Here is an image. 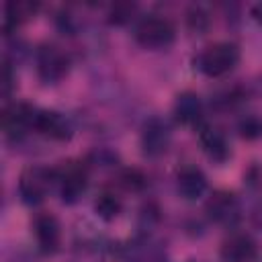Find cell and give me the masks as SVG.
Returning <instances> with one entry per match:
<instances>
[{"mask_svg": "<svg viewBox=\"0 0 262 262\" xmlns=\"http://www.w3.org/2000/svg\"><path fill=\"white\" fill-rule=\"evenodd\" d=\"M133 39L145 49H164L174 43L176 27L164 14H141L133 25Z\"/></svg>", "mask_w": 262, "mask_h": 262, "instance_id": "cell-1", "label": "cell"}, {"mask_svg": "<svg viewBox=\"0 0 262 262\" xmlns=\"http://www.w3.org/2000/svg\"><path fill=\"white\" fill-rule=\"evenodd\" d=\"M239 47L233 41H217L201 49V53L194 57V66L209 78H221L239 63Z\"/></svg>", "mask_w": 262, "mask_h": 262, "instance_id": "cell-2", "label": "cell"}, {"mask_svg": "<svg viewBox=\"0 0 262 262\" xmlns=\"http://www.w3.org/2000/svg\"><path fill=\"white\" fill-rule=\"evenodd\" d=\"M70 55L63 47H59L53 41H45L35 51V68L37 76L43 84H57L61 82L70 72Z\"/></svg>", "mask_w": 262, "mask_h": 262, "instance_id": "cell-3", "label": "cell"}, {"mask_svg": "<svg viewBox=\"0 0 262 262\" xmlns=\"http://www.w3.org/2000/svg\"><path fill=\"white\" fill-rule=\"evenodd\" d=\"M55 184V170L41 166V164H31L27 166L20 176H18V196L25 205H39L45 201L49 194L51 186Z\"/></svg>", "mask_w": 262, "mask_h": 262, "instance_id": "cell-4", "label": "cell"}, {"mask_svg": "<svg viewBox=\"0 0 262 262\" xmlns=\"http://www.w3.org/2000/svg\"><path fill=\"white\" fill-rule=\"evenodd\" d=\"M55 186L59 192L61 203L76 205L88 188V170L86 164L80 162H66L61 168L55 170Z\"/></svg>", "mask_w": 262, "mask_h": 262, "instance_id": "cell-5", "label": "cell"}, {"mask_svg": "<svg viewBox=\"0 0 262 262\" xmlns=\"http://www.w3.org/2000/svg\"><path fill=\"white\" fill-rule=\"evenodd\" d=\"M141 151L147 158H160L168 151L172 143V127L162 117H149L141 127Z\"/></svg>", "mask_w": 262, "mask_h": 262, "instance_id": "cell-6", "label": "cell"}, {"mask_svg": "<svg viewBox=\"0 0 262 262\" xmlns=\"http://www.w3.org/2000/svg\"><path fill=\"white\" fill-rule=\"evenodd\" d=\"M205 211L213 223L225 225V227H233L242 219V203L229 190H215L207 199Z\"/></svg>", "mask_w": 262, "mask_h": 262, "instance_id": "cell-7", "label": "cell"}, {"mask_svg": "<svg viewBox=\"0 0 262 262\" xmlns=\"http://www.w3.org/2000/svg\"><path fill=\"white\" fill-rule=\"evenodd\" d=\"M37 106L29 102H12L2 111V129L10 139H23L31 129H35Z\"/></svg>", "mask_w": 262, "mask_h": 262, "instance_id": "cell-8", "label": "cell"}, {"mask_svg": "<svg viewBox=\"0 0 262 262\" xmlns=\"http://www.w3.org/2000/svg\"><path fill=\"white\" fill-rule=\"evenodd\" d=\"M35 131L41 133V135H45L47 139H53V141H68L74 135V125L59 111H53V108H37Z\"/></svg>", "mask_w": 262, "mask_h": 262, "instance_id": "cell-9", "label": "cell"}, {"mask_svg": "<svg viewBox=\"0 0 262 262\" xmlns=\"http://www.w3.org/2000/svg\"><path fill=\"white\" fill-rule=\"evenodd\" d=\"M223 262H254L258 258V244L250 233H229L219 248Z\"/></svg>", "mask_w": 262, "mask_h": 262, "instance_id": "cell-10", "label": "cell"}, {"mask_svg": "<svg viewBox=\"0 0 262 262\" xmlns=\"http://www.w3.org/2000/svg\"><path fill=\"white\" fill-rule=\"evenodd\" d=\"M121 260L123 262H162L164 250L158 242L151 239L149 233H139L137 237L129 239L121 248Z\"/></svg>", "mask_w": 262, "mask_h": 262, "instance_id": "cell-11", "label": "cell"}, {"mask_svg": "<svg viewBox=\"0 0 262 262\" xmlns=\"http://www.w3.org/2000/svg\"><path fill=\"white\" fill-rule=\"evenodd\" d=\"M199 141H201L203 151L209 156V160H213L217 164H223V162L229 160V156H231L229 139L219 127L203 123L199 127Z\"/></svg>", "mask_w": 262, "mask_h": 262, "instance_id": "cell-12", "label": "cell"}, {"mask_svg": "<svg viewBox=\"0 0 262 262\" xmlns=\"http://www.w3.org/2000/svg\"><path fill=\"white\" fill-rule=\"evenodd\" d=\"M35 239L43 254H55L61 246V225L51 213H41L33 221Z\"/></svg>", "mask_w": 262, "mask_h": 262, "instance_id": "cell-13", "label": "cell"}, {"mask_svg": "<svg viewBox=\"0 0 262 262\" xmlns=\"http://www.w3.org/2000/svg\"><path fill=\"white\" fill-rule=\"evenodd\" d=\"M176 190L184 201H199L207 192V176L201 168L186 164L176 172Z\"/></svg>", "mask_w": 262, "mask_h": 262, "instance_id": "cell-14", "label": "cell"}, {"mask_svg": "<svg viewBox=\"0 0 262 262\" xmlns=\"http://www.w3.org/2000/svg\"><path fill=\"white\" fill-rule=\"evenodd\" d=\"M172 113H174V119L178 123L196 125L203 119V98L192 90H184L174 98Z\"/></svg>", "mask_w": 262, "mask_h": 262, "instance_id": "cell-15", "label": "cell"}, {"mask_svg": "<svg viewBox=\"0 0 262 262\" xmlns=\"http://www.w3.org/2000/svg\"><path fill=\"white\" fill-rule=\"evenodd\" d=\"M37 12H39L37 0H8L4 6V23H2L4 33H10L18 25L31 20Z\"/></svg>", "mask_w": 262, "mask_h": 262, "instance_id": "cell-16", "label": "cell"}, {"mask_svg": "<svg viewBox=\"0 0 262 262\" xmlns=\"http://www.w3.org/2000/svg\"><path fill=\"white\" fill-rule=\"evenodd\" d=\"M123 209V201L115 190H100L94 199V213L102 219V221H113L119 217Z\"/></svg>", "mask_w": 262, "mask_h": 262, "instance_id": "cell-17", "label": "cell"}, {"mask_svg": "<svg viewBox=\"0 0 262 262\" xmlns=\"http://www.w3.org/2000/svg\"><path fill=\"white\" fill-rule=\"evenodd\" d=\"M108 23L113 25H127L131 20H137V2H129V0H121V2H113L108 6Z\"/></svg>", "mask_w": 262, "mask_h": 262, "instance_id": "cell-18", "label": "cell"}, {"mask_svg": "<svg viewBox=\"0 0 262 262\" xmlns=\"http://www.w3.org/2000/svg\"><path fill=\"white\" fill-rule=\"evenodd\" d=\"M186 25H188V29H190L192 33L203 35V33L209 29V25H211V16H209L207 8L201 6V4L188 6V10H186Z\"/></svg>", "mask_w": 262, "mask_h": 262, "instance_id": "cell-19", "label": "cell"}, {"mask_svg": "<svg viewBox=\"0 0 262 262\" xmlns=\"http://www.w3.org/2000/svg\"><path fill=\"white\" fill-rule=\"evenodd\" d=\"M244 98H246V92H244V88H239V86H231V88H225V90H219L215 96H213V104L217 106V108H235L239 102H244Z\"/></svg>", "mask_w": 262, "mask_h": 262, "instance_id": "cell-20", "label": "cell"}, {"mask_svg": "<svg viewBox=\"0 0 262 262\" xmlns=\"http://www.w3.org/2000/svg\"><path fill=\"white\" fill-rule=\"evenodd\" d=\"M237 131L246 139H258V137H262V119L254 113H246L237 121Z\"/></svg>", "mask_w": 262, "mask_h": 262, "instance_id": "cell-21", "label": "cell"}, {"mask_svg": "<svg viewBox=\"0 0 262 262\" xmlns=\"http://www.w3.org/2000/svg\"><path fill=\"white\" fill-rule=\"evenodd\" d=\"M119 184H121L125 190L137 192V190H141V188L147 184V180H145V176H143L139 170H135V168H125V170L119 174Z\"/></svg>", "mask_w": 262, "mask_h": 262, "instance_id": "cell-22", "label": "cell"}, {"mask_svg": "<svg viewBox=\"0 0 262 262\" xmlns=\"http://www.w3.org/2000/svg\"><path fill=\"white\" fill-rule=\"evenodd\" d=\"M14 80H16V74H14V63L8 61L4 57L2 61V96L8 98L10 92H12V86H14Z\"/></svg>", "mask_w": 262, "mask_h": 262, "instance_id": "cell-23", "label": "cell"}, {"mask_svg": "<svg viewBox=\"0 0 262 262\" xmlns=\"http://www.w3.org/2000/svg\"><path fill=\"white\" fill-rule=\"evenodd\" d=\"M250 217H252V223H254V227L262 231V199H260V201H256V205L252 207V213H250Z\"/></svg>", "mask_w": 262, "mask_h": 262, "instance_id": "cell-24", "label": "cell"}, {"mask_svg": "<svg viewBox=\"0 0 262 262\" xmlns=\"http://www.w3.org/2000/svg\"><path fill=\"white\" fill-rule=\"evenodd\" d=\"M252 16H254L256 23L262 25V2H256V4L252 6Z\"/></svg>", "mask_w": 262, "mask_h": 262, "instance_id": "cell-25", "label": "cell"}, {"mask_svg": "<svg viewBox=\"0 0 262 262\" xmlns=\"http://www.w3.org/2000/svg\"><path fill=\"white\" fill-rule=\"evenodd\" d=\"M260 86H262V82H260Z\"/></svg>", "mask_w": 262, "mask_h": 262, "instance_id": "cell-26", "label": "cell"}]
</instances>
